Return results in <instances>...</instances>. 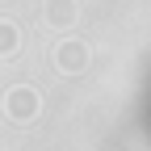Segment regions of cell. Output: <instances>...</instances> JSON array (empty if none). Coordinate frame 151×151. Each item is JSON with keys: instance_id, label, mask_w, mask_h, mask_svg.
<instances>
[{"instance_id": "6da1fadb", "label": "cell", "mask_w": 151, "mask_h": 151, "mask_svg": "<svg viewBox=\"0 0 151 151\" xmlns=\"http://www.w3.org/2000/svg\"><path fill=\"white\" fill-rule=\"evenodd\" d=\"M143 118H147V130H151V76H147V88H143Z\"/></svg>"}]
</instances>
